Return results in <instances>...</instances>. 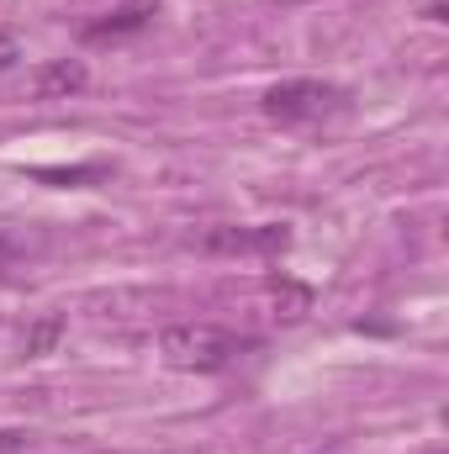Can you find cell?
I'll use <instances>...</instances> for the list:
<instances>
[{
    "instance_id": "obj_9",
    "label": "cell",
    "mask_w": 449,
    "mask_h": 454,
    "mask_svg": "<svg viewBox=\"0 0 449 454\" xmlns=\"http://www.w3.org/2000/svg\"><path fill=\"white\" fill-rule=\"evenodd\" d=\"M280 5H312V0H280Z\"/></svg>"
},
{
    "instance_id": "obj_5",
    "label": "cell",
    "mask_w": 449,
    "mask_h": 454,
    "mask_svg": "<svg viewBox=\"0 0 449 454\" xmlns=\"http://www.w3.org/2000/svg\"><path fill=\"white\" fill-rule=\"evenodd\" d=\"M85 64L80 59H53V64H43L37 69V80H32V96L37 101H53V96H75V90H85Z\"/></svg>"
},
{
    "instance_id": "obj_3",
    "label": "cell",
    "mask_w": 449,
    "mask_h": 454,
    "mask_svg": "<svg viewBox=\"0 0 449 454\" xmlns=\"http://www.w3.org/2000/svg\"><path fill=\"white\" fill-rule=\"evenodd\" d=\"M201 248H212V254H280V248H291V232L286 227H212L201 238Z\"/></svg>"
},
{
    "instance_id": "obj_6",
    "label": "cell",
    "mask_w": 449,
    "mask_h": 454,
    "mask_svg": "<svg viewBox=\"0 0 449 454\" xmlns=\"http://www.w3.org/2000/svg\"><path fill=\"white\" fill-rule=\"evenodd\" d=\"M59 333H64V317H43V323L27 333V354H32V359H37V354H48V343L59 339Z\"/></svg>"
},
{
    "instance_id": "obj_2",
    "label": "cell",
    "mask_w": 449,
    "mask_h": 454,
    "mask_svg": "<svg viewBox=\"0 0 449 454\" xmlns=\"http://www.w3.org/2000/svg\"><path fill=\"white\" fill-rule=\"evenodd\" d=\"M259 106H264V116L275 127L307 132V127H328V121H338L349 112V90L334 85V80H280V85L264 90Z\"/></svg>"
},
{
    "instance_id": "obj_8",
    "label": "cell",
    "mask_w": 449,
    "mask_h": 454,
    "mask_svg": "<svg viewBox=\"0 0 449 454\" xmlns=\"http://www.w3.org/2000/svg\"><path fill=\"white\" fill-rule=\"evenodd\" d=\"M16 53H21V48H16V37H11V32H0V69H11V64H16Z\"/></svg>"
},
{
    "instance_id": "obj_10",
    "label": "cell",
    "mask_w": 449,
    "mask_h": 454,
    "mask_svg": "<svg viewBox=\"0 0 449 454\" xmlns=\"http://www.w3.org/2000/svg\"><path fill=\"white\" fill-rule=\"evenodd\" d=\"M429 454H445V450H429Z\"/></svg>"
},
{
    "instance_id": "obj_1",
    "label": "cell",
    "mask_w": 449,
    "mask_h": 454,
    "mask_svg": "<svg viewBox=\"0 0 449 454\" xmlns=\"http://www.w3.org/2000/svg\"><path fill=\"white\" fill-rule=\"evenodd\" d=\"M248 348H259V339H248L238 328H223V323H175V328L159 333L164 364L191 370V375H223Z\"/></svg>"
},
{
    "instance_id": "obj_4",
    "label": "cell",
    "mask_w": 449,
    "mask_h": 454,
    "mask_svg": "<svg viewBox=\"0 0 449 454\" xmlns=\"http://www.w3.org/2000/svg\"><path fill=\"white\" fill-rule=\"evenodd\" d=\"M159 16V5L154 0H122L116 11H106L101 21H91L85 27V43H106V37H127V32H143L148 21Z\"/></svg>"
},
{
    "instance_id": "obj_7",
    "label": "cell",
    "mask_w": 449,
    "mask_h": 454,
    "mask_svg": "<svg viewBox=\"0 0 449 454\" xmlns=\"http://www.w3.org/2000/svg\"><path fill=\"white\" fill-rule=\"evenodd\" d=\"M37 434H16V428H0V454H43L32 444Z\"/></svg>"
}]
</instances>
